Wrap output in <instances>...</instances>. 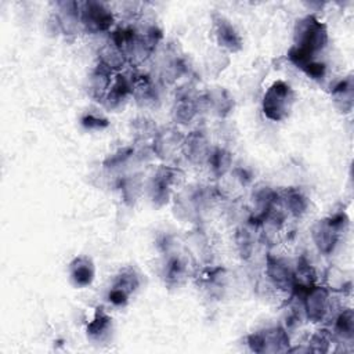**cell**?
<instances>
[{
	"instance_id": "obj_1",
	"label": "cell",
	"mask_w": 354,
	"mask_h": 354,
	"mask_svg": "<svg viewBox=\"0 0 354 354\" xmlns=\"http://www.w3.org/2000/svg\"><path fill=\"white\" fill-rule=\"evenodd\" d=\"M328 43L326 27L320 23L314 16H307L296 23L295 27V45L300 50L311 54L313 57L321 52Z\"/></svg>"
},
{
	"instance_id": "obj_2",
	"label": "cell",
	"mask_w": 354,
	"mask_h": 354,
	"mask_svg": "<svg viewBox=\"0 0 354 354\" xmlns=\"http://www.w3.org/2000/svg\"><path fill=\"white\" fill-rule=\"evenodd\" d=\"M295 103V92L292 87L282 82H274L263 97V112L264 115L274 121L281 122L291 115Z\"/></svg>"
},
{
	"instance_id": "obj_3",
	"label": "cell",
	"mask_w": 354,
	"mask_h": 354,
	"mask_svg": "<svg viewBox=\"0 0 354 354\" xmlns=\"http://www.w3.org/2000/svg\"><path fill=\"white\" fill-rule=\"evenodd\" d=\"M347 225L348 219L343 212L315 222L311 229V237L318 251L324 255L332 253Z\"/></svg>"
},
{
	"instance_id": "obj_4",
	"label": "cell",
	"mask_w": 354,
	"mask_h": 354,
	"mask_svg": "<svg viewBox=\"0 0 354 354\" xmlns=\"http://www.w3.org/2000/svg\"><path fill=\"white\" fill-rule=\"evenodd\" d=\"M81 23L92 34L108 31L114 24L111 10L100 2H86L81 5Z\"/></svg>"
},
{
	"instance_id": "obj_5",
	"label": "cell",
	"mask_w": 354,
	"mask_h": 354,
	"mask_svg": "<svg viewBox=\"0 0 354 354\" xmlns=\"http://www.w3.org/2000/svg\"><path fill=\"white\" fill-rule=\"evenodd\" d=\"M140 278L134 269L125 267L116 275L111 291L108 293V299L115 306H125L129 300V296L138 288Z\"/></svg>"
},
{
	"instance_id": "obj_6",
	"label": "cell",
	"mask_w": 354,
	"mask_h": 354,
	"mask_svg": "<svg viewBox=\"0 0 354 354\" xmlns=\"http://www.w3.org/2000/svg\"><path fill=\"white\" fill-rule=\"evenodd\" d=\"M304 311L311 322H321L329 307V291L325 287L313 285L302 296Z\"/></svg>"
},
{
	"instance_id": "obj_7",
	"label": "cell",
	"mask_w": 354,
	"mask_h": 354,
	"mask_svg": "<svg viewBox=\"0 0 354 354\" xmlns=\"http://www.w3.org/2000/svg\"><path fill=\"white\" fill-rule=\"evenodd\" d=\"M177 174H179V170L169 166H160L154 174V179L149 185V194L156 207H162L167 202L171 190L170 187L176 182Z\"/></svg>"
},
{
	"instance_id": "obj_8",
	"label": "cell",
	"mask_w": 354,
	"mask_h": 354,
	"mask_svg": "<svg viewBox=\"0 0 354 354\" xmlns=\"http://www.w3.org/2000/svg\"><path fill=\"white\" fill-rule=\"evenodd\" d=\"M183 141L185 137L180 134L179 130L167 127L155 133L152 148L159 158L166 159L170 158L177 149L183 147Z\"/></svg>"
},
{
	"instance_id": "obj_9",
	"label": "cell",
	"mask_w": 354,
	"mask_h": 354,
	"mask_svg": "<svg viewBox=\"0 0 354 354\" xmlns=\"http://www.w3.org/2000/svg\"><path fill=\"white\" fill-rule=\"evenodd\" d=\"M187 159L193 163H204L209 159L211 155V145L204 132L196 130L191 132L187 137H185L183 147H182Z\"/></svg>"
},
{
	"instance_id": "obj_10",
	"label": "cell",
	"mask_w": 354,
	"mask_h": 354,
	"mask_svg": "<svg viewBox=\"0 0 354 354\" xmlns=\"http://www.w3.org/2000/svg\"><path fill=\"white\" fill-rule=\"evenodd\" d=\"M266 273L274 287L282 291H292L293 288V271L291 267L281 259L267 255L266 260Z\"/></svg>"
},
{
	"instance_id": "obj_11",
	"label": "cell",
	"mask_w": 354,
	"mask_h": 354,
	"mask_svg": "<svg viewBox=\"0 0 354 354\" xmlns=\"http://www.w3.org/2000/svg\"><path fill=\"white\" fill-rule=\"evenodd\" d=\"M214 21L219 45L233 53L240 52L242 49V39L237 30L233 27V24L219 14L214 16Z\"/></svg>"
},
{
	"instance_id": "obj_12",
	"label": "cell",
	"mask_w": 354,
	"mask_h": 354,
	"mask_svg": "<svg viewBox=\"0 0 354 354\" xmlns=\"http://www.w3.org/2000/svg\"><path fill=\"white\" fill-rule=\"evenodd\" d=\"M94 264L87 256H78L70 264V275L75 287H89L94 280Z\"/></svg>"
},
{
	"instance_id": "obj_13",
	"label": "cell",
	"mask_w": 354,
	"mask_h": 354,
	"mask_svg": "<svg viewBox=\"0 0 354 354\" xmlns=\"http://www.w3.org/2000/svg\"><path fill=\"white\" fill-rule=\"evenodd\" d=\"M111 74H112L111 70H108L107 67H104L103 64L98 63L96 70L89 76V92H90V96L96 101H104V98L112 85Z\"/></svg>"
},
{
	"instance_id": "obj_14",
	"label": "cell",
	"mask_w": 354,
	"mask_h": 354,
	"mask_svg": "<svg viewBox=\"0 0 354 354\" xmlns=\"http://www.w3.org/2000/svg\"><path fill=\"white\" fill-rule=\"evenodd\" d=\"M133 93V81L132 78L126 76V75H122V74H118L115 81L112 82L105 98H104V103L108 108L114 110L116 107H119L122 104V101Z\"/></svg>"
},
{
	"instance_id": "obj_15",
	"label": "cell",
	"mask_w": 354,
	"mask_h": 354,
	"mask_svg": "<svg viewBox=\"0 0 354 354\" xmlns=\"http://www.w3.org/2000/svg\"><path fill=\"white\" fill-rule=\"evenodd\" d=\"M332 100L335 103V107L343 112L348 114L353 110L354 105V83L353 78L348 76L343 81H340L331 92Z\"/></svg>"
},
{
	"instance_id": "obj_16",
	"label": "cell",
	"mask_w": 354,
	"mask_h": 354,
	"mask_svg": "<svg viewBox=\"0 0 354 354\" xmlns=\"http://www.w3.org/2000/svg\"><path fill=\"white\" fill-rule=\"evenodd\" d=\"M132 81H133V93L132 94L136 97L138 104L151 105L158 100L155 86L148 76L137 75V76H133Z\"/></svg>"
},
{
	"instance_id": "obj_17",
	"label": "cell",
	"mask_w": 354,
	"mask_h": 354,
	"mask_svg": "<svg viewBox=\"0 0 354 354\" xmlns=\"http://www.w3.org/2000/svg\"><path fill=\"white\" fill-rule=\"evenodd\" d=\"M262 337L264 343V353H280L289 350L288 332L281 326H275L262 332Z\"/></svg>"
},
{
	"instance_id": "obj_18",
	"label": "cell",
	"mask_w": 354,
	"mask_h": 354,
	"mask_svg": "<svg viewBox=\"0 0 354 354\" xmlns=\"http://www.w3.org/2000/svg\"><path fill=\"white\" fill-rule=\"evenodd\" d=\"M197 112H198V101L194 100L190 94H183L176 101L173 116L177 123L187 125L194 119Z\"/></svg>"
},
{
	"instance_id": "obj_19",
	"label": "cell",
	"mask_w": 354,
	"mask_h": 354,
	"mask_svg": "<svg viewBox=\"0 0 354 354\" xmlns=\"http://www.w3.org/2000/svg\"><path fill=\"white\" fill-rule=\"evenodd\" d=\"M278 198L293 216H302L309 207L307 197L299 189H287Z\"/></svg>"
},
{
	"instance_id": "obj_20",
	"label": "cell",
	"mask_w": 354,
	"mask_h": 354,
	"mask_svg": "<svg viewBox=\"0 0 354 354\" xmlns=\"http://www.w3.org/2000/svg\"><path fill=\"white\" fill-rule=\"evenodd\" d=\"M112 326V318L103 310V307L96 310L94 318L87 325V336L93 340H104L110 335Z\"/></svg>"
},
{
	"instance_id": "obj_21",
	"label": "cell",
	"mask_w": 354,
	"mask_h": 354,
	"mask_svg": "<svg viewBox=\"0 0 354 354\" xmlns=\"http://www.w3.org/2000/svg\"><path fill=\"white\" fill-rule=\"evenodd\" d=\"M98 56H100V64H103L111 71L121 70L127 61L126 54L119 48H116L112 42L103 46Z\"/></svg>"
},
{
	"instance_id": "obj_22",
	"label": "cell",
	"mask_w": 354,
	"mask_h": 354,
	"mask_svg": "<svg viewBox=\"0 0 354 354\" xmlns=\"http://www.w3.org/2000/svg\"><path fill=\"white\" fill-rule=\"evenodd\" d=\"M208 162L211 163L214 173L218 177H222L230 170L233 163V155L225 148H216L215 151H211Z\"/></svg>"
},
{
	"instance_id": "obj_23",
	"label": "cell",
	"mask_w": 354,
	"mask_h": 354,
	"mask_svg": "<svg viewBox=\"0 0 354 354\" xmlns=\"http://www.w3.org/2000/svg\"><path fill=\"white\" fill-rule=\"evenodd\" d=\"M205 101L209 104V107H212L219 115H226L231 111V108L234 107V101L230 97V94L225 90H214L211 93H208V96L205 97Z\"/></svg>"
},
{
	"instance_id": "obj_24",
	"label": "cell",
	"mask_w": 354,
	"mask_h": 354,
	"mask_svg": "<svg viewBox=\"0 0 354 354\" xmlns=\"http://www.w3.org/2000/svg\"><path fill=\"white\" fill-rule=\"evenodd\" d=\"M335 332L344 340L354 337V313L351 309L343 310L335 320Z\"/></svg>"
},
{
	"instance_id": "obj_25",
	"label": "cell",
	"mask_w": 354,
	"mask_h": 354,
	"mask_svg": "<svg viewBox=\"0 0 354 354\" xmlns=\"http://www.w3.org/2000/svg\"><path fill=\"white\" fill-rule=\"evenodd\" d=\"M187 273L186 263L179 256H170L165 264V278L167 282H179Z\"/></svg>"
},
{
	"instance_id": "obj_26",
	"label": "cell",
	"mask_w": 354,
	"mask_h": 354,
	"mask_svg": "<svg viewBox=\"0 0 354 354\" xmlns=\"http://www.w3.org/2000/svg\"><path fill=\"white\" fill-rule=\"evenodd\" d=\"M237 247L240 251V255L242 259H249L253 251V240L251 236V231L248 229H240L236 236Z\"/></svg>"
},
{
	"instance_id": "obj_27",
	"label": "cell",
	"mask_w": 354,
	"mask_h": 354,
	"mask_svg": "<svg viewBox=\"0 0 354 354\" xmlns=\"http://www.w3.org/2000/svg\"><path fill=\"white\" fill-rule=\"evenodd\" d=\"M331 344V336L326 331H318L314 333L309 342L307 351H314V353H326L329 350Z\"/></svg>"
},
{
	"instance_id": "obj_28",
	"label": "cell",
	"mask_w": 354,
	"mask_h": 354,
	"mask_svg": "<svg viewBox=\"0 0 354 354\" xmlns=\"http://www.w3.org/2000/svg\"><path fill=\"white\" fill-rule=\"evenodd\" d=\"M307 76L313 78V79H322L325 76L326 72V67L322 63L318 61H311L309 63L303 70H302Z\"/></svg>"
},
{
	"instance_id": "obj_29",
	"label": "cell",
	"mask_w": 354,
	"mask_h": 354,
	"mask_svg": "<svg viewBox=\"0 0 354 354\" xmlns=\"http://www.w3.org/2000/svg\"><path fill=\"white\" fill-rule=\"evenodd\" d=\"M82 125L89 130H101V129H105L110 123L107 119L98 118V116L90 114V115H86L82 118Z\"/></svg>"
},
{
	"instance_id": "obj_30",
	"label": "cell",
	"mask_w": 354,
	"mask_h": 354,
	"mask_svg": "<svg viewBox=\"0 0 354 354\" xmlns=\"http://www.w3.org/2000/svg\"><path fill=\"white\" fill-rule=\"evenodd\" d=\"M132 154H133V148H122V149H119L116 154H114L112 156H110V158L104 162V165H105L107 167L119 166V165L123 163Z\"/></svg>"
},
{
	"instance_id": "obj_31",
	"label": "cell",
	"mask_w": 354,
	"mask_h": 354,
	"mask_svg": "<svg viewBox=\"0 0 354 354\" xmlns=\"http://www.w3.org/2000/svg\"><path fill=\"white\" fill-rule=\"evenodd\" d=\"M248 346L255 353H264V343L262 337V332H255L248 336Z\"/></svg>"
}]
</instances>
